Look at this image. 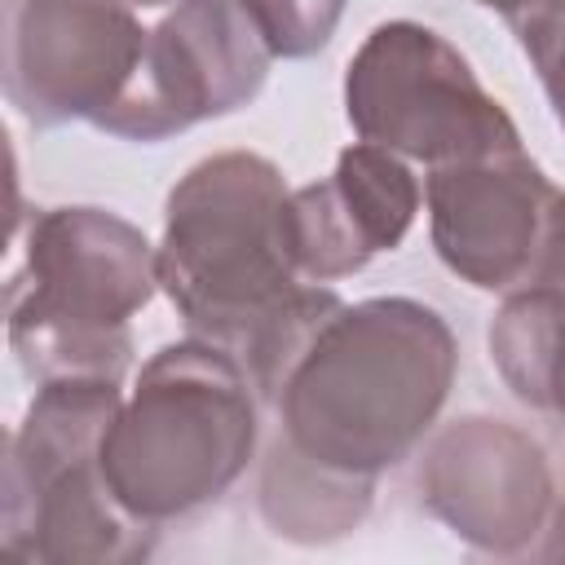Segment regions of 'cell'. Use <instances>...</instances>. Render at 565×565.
<instances>
[{"instance_id":"obj_1","label":"cell","mask_w":565,"mask_h":565,"mask_svg":"<svg viewBox=\"0 0 565 565\" xmlns=\"http://www.w3.org/2000/svg\"><path fill=\"white\" fill-rule=\"evenodd\" d=\"M154 265L185 331L234 353L260 402H274L305 340L344 305L300 274L291 190L256 150L207 154L172 185Z\"/></svg>"},{"instance_id":"obj_2","label":"cell","mask_w":565,"mask_h":565,"mask_svg":"<svg viewBox=\"0 0 565 565\" xmlns=\"http://www.w3.org/2000/svg\"><path fill=\"white\" fill-rule=\"evenodd\" d=\"M455 371L459 344L433 305L371 296L322 318L269 406L296 455L375 481L433 433Z\"/></svg>"},{"instance_id":"obj_3","label":"cell","mask_w":565,"mask_h":565,"mask_svg":"<svg viewBox=\"0 0 565 565\" xmlns=\"http://www.w3.org/2000/svg\"><path fill=\"white\" fill-rule=\"evenodd\" d=\"M256 402L252 375L221 344H163L102 437V477L119 508L159 525L216 503L256 455Z\"/></svg>"},{"instance_id":"obj_4","label":"cell","mask_w":565,"mask_h":565,"mask_svg":"<svg viewBox=\"0 0 565 565\" xmlns=\"http://www.w3.org/2000/svg\"><path fill=\"white\" fill-rule=\"evenodd\" d=\"M159 291L150 238L106 207H44L31 216L22 265L4 287L9 349L35 380H124L128 318Z\"/></svg>"},{"instance_id":"obj_5","label":"cell","mask_w":565,"mask_h":565,"mask_svg":"<svg viewBox=\"0 0 565 565\" xmlns=\"http://www.w3.org/2000/svg\"><path fill=\"white\" fill-rule=\"evenodd\" d=\"M119 406L115 380H49L35 388L4 450V556L35 565L150 556L154 525L119 508L102 477V437Z\"/></svg>"},{"instance_id":"obj_6","label":"cell","mask_w":565,"mask_h":565,"mask_svg":"<svg viewBox=\"0 0 565 565\" xmlns=\"http://www.w3.org/2000/svg\"><path fill=\"white\" fill-rule=\"evenodd\" d=\"M353 132L415 163H455L521 146L512 115L481 88L468 57L424 22H380L344 71Z\"/></svg>"},{"instance_id":"obj_7","label":"cell","mask_w":565,"mask_h":565,"mask_svg":"<svg viewBox=\"0 0 565 565\" xmlns=\"http://www.w3.org/2000/svg\"><path fill=\"white\" fill-rule=\"evenodd\" d=\"M150 31L115 0H9L4 97L31 128H106L128 102Z\"/></svg>"},{"instance_id":"obj_8","label":"cell","mask_w":565,"mask_h":565,"mask_svg":"<svg viewBox=\"0 0 565 565\" xmlns=\"http://www.w3.org/2000/svg\"><path fill=\"white\" fill-rule=\"evenodd\" d=\"M415 486L428 516L490 556L534 552V539L556 508V468L547 446L499 415L441 424L419 455Z\"/></svg>"},{"instance_id":"obj_9","label":"cell","mask_w":565,"mask_h":565,"mask_svg":"<svg viewBox=\"0 0 565 565\" xmlns=\"http://www.w3.org/2000/svg\"><path fill=\"white\" fill-rule=\"evenodd\" d=\"M269 44L238 0H181L150 26L128 102L102 128L124 141H163L247 106L269 75Z\"/></svg>"},{"instance_id":"obj_10","label":"cell","mask_w":565,"mask_h":565,"mask_svg":"<svg viewBox=\"0 0 565 565\" xmlns=\"http://www.w3.org/2000/svg\"><path fill=\"white\" fill-rule=\"evenodd\" d=\"M428 234L450 274L477 291H512L530 278L556 185L525 146L428 168Z\"/></svg>"},{"instance_id":"obj_11","label":"cell","mask_w":565,"mask_h":565,"mask_svg":"<svg viewBox=\"0 0 565 565\" xmlns=\"http://www.w3.org/2000/svg\"><path fill=\"white\" fill-rule=\"evenodd\" d=\"M419 212V181L402 154L358 141L344 146L327 181L291 190V247L309 282L366 269L371 256L402 247Z\"/></svg>"},{"instance_id":"obj_12","label":"cell","mask_w":565,"mask_h":565,"mask_svg":"<svg viewBox=\"0 0 565 565\" xmlns=\"http://www.w3.org/2000/svg\"><path fill=\"white\" fill-rule=\"evenodd\" d=\"M490 362L516 402L565 424V296L516 287L490 322Z\"/></svg>"},{"instance_id":"obj_13","label":"cell","mask_w":565,"mask_h":565,"mask_svg":"<svg viewBox=\"0 0 565 565\" xmlns=\"http://www.w3.org/2000/svg\"><path fill=\"white\" fill-rule=\"evenodd\" d=\"M371 477L318 468L305 455H296L282 437L269 446L260 468V512L269 530L291 543H331L349 534L371 512Z\"/></svg>"},{"instance_id":"obj_14","label":"cell","mask_w":565,"mask_h":565,"mask_svg":"<svg viewBox=\"0 0 565 565\" xmlns=\"http://www.w3.org/2000/svg\"><path fill=\"white\" fill-rule=\"evenodd\" d=\"M274 57H313L335 35L349 0H238Z\"/></svg>"},{"instance_id":"obj_15","label":"cell","mask_w":565,"mask_h":565,"mask_svg":"<svg viewBox=\"0 0 565 565\" xmlns=\"http://www.w3.org/2000/svg\"><path fill=\"white\" fill-rule=\"evenodd\" d=\"M521 53L530 57L556 124L565 128V0H534L521 18L508 22Z\"/></svg>"},{"instance_id":"obj_16","label":"cell","mask_w":565,"mask_h":565,"mask_svg":"<svg viewBox=\"0 0 565 565\" xmlns=\"http://www.w3.org/2000/svg\"><path fill=\"white\" fill-rule=\"evenodd\" d=\"M530 287H547L565 296V190H556L547 221H543V238H539V256L530 265ZM521 282V287H525Z\"/></svg>"},{"instance_id":"obj_17","label":"cell","mask_w":565,"mask_h":565,"mask_svg":"<svg viewBox=\"0 0 565 565\" xmlns=\"http://www.w3.org/2000/svg\"><path fill=\"white\" fill-rule=\"evenodd\" d=\"M539 539H543L534 547L539 561H565V499H556V508H552V516H547V525H543Z\"/></svg>"},{"instance_id":"obj_18","label":"cell","mask_w":565,"mask_h":565,"mask_svg":"<svg viewBox=\"0 0 565 565\" xmlns=\"http://www.w3.org/2000/svg\"><path fill=\"white\" fill-rule=\"evenodd\" d=\"M477 4H481V9H494L503 22H512V18H521V13H525L534 0H477Z\"/></svg>"},{"instance_id":"obj_19","label":"cell","mask_w":565,"mask_h":565,"mask_svg":"<svg viewBox=\"0 0 565 565\" xmlns=\"http://www.w3.org/2000/svg\"><path fill=\"white\" fill-rule=\"evenodd\" d=\"M115 4H141V9H159V4H181V0H115Z\"/></svg>"}]
</instances>
